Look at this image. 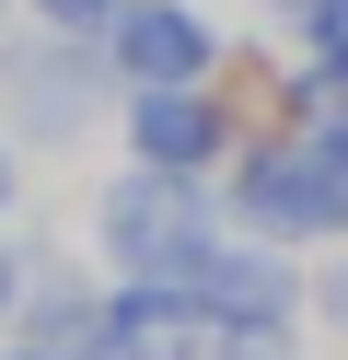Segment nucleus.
Returning a JSON list of instances; mask_svg holds the SVG:
<instances>
[{"instance_id":"obj_14","label":"nucleus","mask_w":348,"mask_h":360,"mask_svg":"<svg viewBox=\"0 0 348 360\" xmlns=\"http://www.w3.org/2000/svg\"><path fill=\"white\" fill-rule=\"evenodd\" d=\"M12 360H70V349H35V337H23V349H12Z\"/></svg>"},{"instance_id":"obj_7","label":"nucleus","mask_w":348,"mask_h":360,"mask_svg":"<svg viewBox=\"0 0 348 360\" xmlns=\"http://www.w3.org/2000/svg\"><path fill=\"white\" fill-rule=\"evenodd\" d=\"M105 360H221V314L198 302V279H116Z\"/></svg>"},{"instance_id":"obj_2","label":"nucleus","mask_w":348,"mask_h":360,"mask_svg":"<svg viewBox=\"0 0 348 360\" xmlns=\"http://www.w3.org/2000/svg\"><path fill=\"white\" fill-rule=\"evenodd\" d=\"M93 244H105V267H128V279H186V267L221 244L209 174H162V163L105 174V198H93Z\"/></svg>"},{"instance_id":"obj_8","label":"nucleus","mask_w":348,"mask_h":360,"mask_svg":"<svg viewBox=\"0 0 348 360\" xmlns=\"http://www.w3.org/2000/svg\"><path fill=\"white\" fill-rule=\"evenodd\" d=\"M290 128L348 140V58H302V70H290Z\"/></svg>"},{"instance_id":"obj_6","label":"nucleus","mask_w":348,"mask_h":360,"mask_svg":"<svg viewBox=\"0 0 348 360\" xmlns=\"http://www.w3.org/2000/svg\"><path fill=\"white\" fill-rule=\"evenodd\" d=\"M105 58H116V94H139V82H221V24L198 0H128L105 24Z\"/></svg>"},{"instance_id":"obj_12","label":"nucleus","mask_w":348,"mask_h":360,"mask_svg":"<svg viewBox=\"0 0 348 360\" xmlns=\"http://www.w3.org/2000/svg\"><path fill=\"white\" fill-rule=\"evenodd\" d=\"M23 267H35V256H0V326L23 314Z\"/></svg>"},{"instance_id":"obj_1","label":"nucleus","mask_w":348,"mask_h":360,"mask_svg":"<svg viewBox=\"0 0 348 360\" xmlns=\"http://www.w3.org/2000/svg\"><path fill=\"white\" fill-rule=\"evenodd\" d=\"M221 210L267 244H337L348 233V140L314 128H255L221 174Z\"/></svg>"},{"instance_id":"obj_10","label":"nucleus","mask_w":348,"mask_h":360,"mask_svg":"<svg viewBox=\"0 0 348 360\" xmlns=\"http://www.w3.org/2000/svg\"><path fill=\"white\" fill-rule=\"evenodd\" d=\"M23 12H35V24H58V35H105L128 0H23Z\"/></svg>"},{"instance_id":"obj_13","label":"nucleus","mask_w":348,"mask_h":360,"mask_svg":"<svg viewBox=\"0 0 348 360\" xmlns=\"http://www.w3.org/2000/svg\"><path fill=\"white\" fill-rule=\"evenodd\" d=\"M12 186H23V174H12V140H0V210H12Z\"/></svg>"},{"instance_id":"obj_4","label":"nucleus","mask_w":348,"mask_h":360,"mask_svg":"<svg viewBox=\"0 0 348 360\" xmlns=\"http://www.w3.org/2000/svg\"><path fill=\"white\" fill-rule=\"evenodd\" d=\"M186 279H198V302L221 314V360H278V349H290V326H302L290 244H267V233H232V244H209Z\"/></svg>"},{"instance_id":"obj_11","label":"nucleus","mask_w":348,"mask_h":360,"mask_svg":"<svg viewBox=\"0 0 348 360\" xmlns=\"http://www.w3.org/2000/svg\"><path fill=\"white\" fill-rule=\"evenodd\" d=\"M314 314H325V326H348V256H337V267L314 279Z\"/></svg>"},{"instance_id":"obj_5","label":"nucleus","mask_w":348,"mask_h":360,"mask_svg":"<svg viewBox=\"0 0 348 360\" xmlns=\"http://www.w3.org/2000/svg\"><path fill=\"white\" fill-rule=\"evenodd\" d=\"M116 117H128V163H162V174H221L244 151V117L221 82H139L116 94Z\"/></svg>"},{"instance_id":"obj_15","label":"nucleus","mask_w":348,"mask_h":360,"mask_svg":"<svg viewBox=\"0 0 348 360\" xmlns=\"http://www.w3.org/2000/svg\"><path fill=\"white\" fill-rule=\"evenodd\" d=\"M267 12H302V0H267Z\"/></svg>"},{"instance_id":"obj_3","label":"nucleus","mask_w":348,"mask_h":360,"mask_svg":"<svg viewBox=\"0 0 348 360\" xmlns=\"http://www.w3.org/2000/svg\"><path fill=\"white\" fill-rule=\"evenodd\" d=\"M105 82H116L105 35L35 24V35L0 47V117H12V140H82V128L105 117Z\"/></svg>"},{"instance_id":"obj_9","label":"nucleus","mask_w":348,"mask_h":360,"mask_svg":"<svg viewBox=\"0 0 348 360\" xmlns=\"http://www.w3.org/2000/svg\"><path fill=\"white\" fill-rule=\"evenodd\" d=\"M290 35H302V58H348V0H302Z\"/></svg>"}]
</instances>
